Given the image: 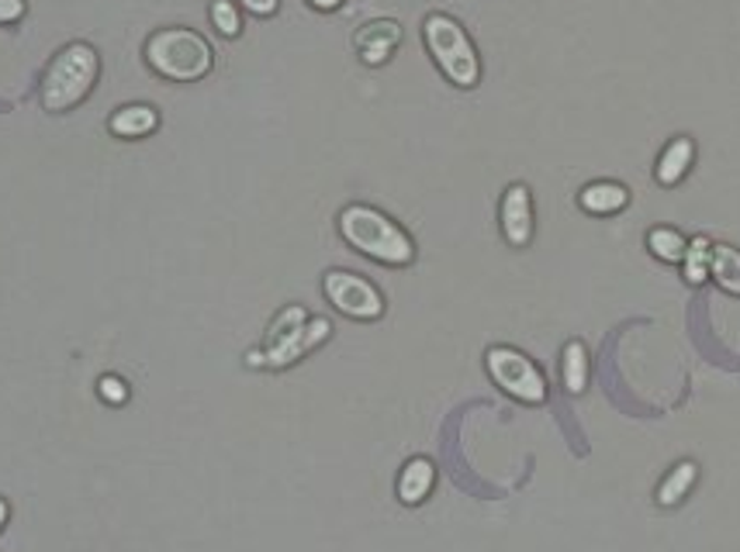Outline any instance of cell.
Returning <instances> with one entry per match:
<instances>
[{"mask_svg": "<svg viewBox=\"0 0 740 552\" xmlns=\"http://www.w3.org/2000/svg\"><path fill=\"white\" fill-rule=\"evenodd\" d=\"M340 235L357 252L370 255L384 266H408L416 260V246L408 231L395 225L384 211L370 204H349L340 211Z\"/></svg>", "mask_w": 740, "mask_h": 552, "instance_id": "cell-1", "label": "cell"}, {"mask_svg": "<svg viewBox=\"0 0 740 552\" xmlns=\"http://www.w3.org/2000/svg\"><path fill=\"white\" fill-rule=\"evenodd\" d=\"M146 59L149 66L166 76V80L177 84H194L201 76L211 73V63H215V52L205 42L198 32L190 28H163L156 32L146 42Z\"/></svg>", "mask_w": 740, "mask_h": 552, "instance_id": "cell-2", "label": "cell"}, {"mask_svg": "<svg viewBox=\"0 0 740 552\" xmlns=\"http://www.w3.org/2000/svg\"><path fill=\"white\" fill-rule=\"evenodd\" d=\"M101 59L87 42H73L52 59L42 80V108L52 114H63L76 108L97 84Z\"/></svg>", "mask_w": 740, "mask_h": 552, "instance_id": "cell-3", "label": "cell"}, {"mask_svg": "<svg viewBox=\"0 0 740 552\" xmlns=\"http://www.w3.org/2000/svg\"><path fill=\"white\" fill-rule=\"evenodd\" d=\"M422 38L425 49L436 59V66L443 70V76L454 87L471 90L481 80V59L474 42L467 38V32L460 28V22H454L451 14H430L422 22Z\"/></svg>", "mask_w": 740, "mask_h": 552, "instance_id": "cell-4", "label": "cell"}, {"mask_svg": "<svg viewBox=\"0 0 740 552\" xmlns=\"http://www.w3.org/2000/svg\"><path fill=\"white\" fill-rule=\"evenodd\" d=\"M329 335H333V325L325 318H308V311L301 304H287L267 331V352H263L267 366L274 369L291 366L319 342H325Z\"/></svg>", "mask_w": 740, "mask_h": 552, "instance_id": "cell-5", "label": "cell"}, {"mask_svg": "<svg viewBox=\"0 0 740 552\" xmlns=\"http://www.w3.org/2000/svg\"><path fill=\"white\" fill-rule=\"evenodd\" d=\"M484 366H489V377L509 393V398L522 404H543L547 401V377L536 369V363L526 356V352L513 346H492L484 352Z\"/></svg>", "mask_w": 740, "mask_h": 552, "instance_id": "cell-6", "label": "cell"}, {"mask_svg": "<svg viewBox=\"0 0 740 552\" xmlns=\"http://www.w3.org/2000/svg\"><path fill=\"white\" fill-rule=\"evenodd\" d=\"M322 290L329 304H333L340 314L346 318H357V322H378L384 314V298L381 290L367 280L360 273H349V269H329L322 276Z\"/></svg>", "mask_w": 740, "mask_h": 552, "instance_id": "cell-7", "label": "cell"}, {"mask_svg": "<svg viewBox=\"0 0 740 552\" xmlns=\"http://www.w3.org/2000/svg\"><path fill=\"white\" fill-rule=\"evenodd\" d=\"M498 218H502V235L505 242L513 249H526L533 242V197L526 184H513L509 190L502 193V208H498Z\"/></svg>", "mask_w": 740, "mask_h": 552, "instance_id": "cell-8", "label": "cell"}, {"mask_svg": "<svg viewBox=\"0 0 740 552\" xmlns=\"http://www.w3.org/2000/svg\"><path fill=\"white\" fill-rule=\"evenodd\" d=\"M398 42H402V28H398V22H392V17L367 22L354 35V46H357V52H360V59L367 66H384L387 59L395 55Z\"/></svg>", "mask_w": 740, "mask_h": 552, "instance_id": "cell-9", "label": "cell"}, {"mask_svg": "<svg viewBox=\"0 0 740 552\" xmlns=\"http://www.w3.org/2000/svg\"><path fill=\"white\" fill-rule=\"evenodd\" d=\"M692 160H695V142L689 135H678L671 138V142L665 146V152L657 155V166H654V180L661 187H675L686 180V173L692 170Z\"/></svg>", "mask_w": 740, "mask_h": 552, "instance_id": "cell-10", "label": "cell"}, {"mask_svg": "<svg viewBox=\"0 0 740 552\" xmlns=\"http://www.w3.org/2000/svg\"><path fill=\"white\" fill-rule=\"evenodd\" d=\"M436 484V466L425 460V456H416V460H408L398 473V501L408 504V507H416L422 504L425 498H430V490Z\"/></svg>", "mask_w": 740, "mask_h": 552, "instance_id": "cell-11", "label": "cell"}, {"mask_svg": "<svg viewBox=\"0 0 740 552\" xmlns=\"http://www.w3.org/2000/svg\"><path fill=\"white\" fill-rule=\"evenodd\" d=\"M578 204L585 214H599V218H606V214H619L622 208L630 204V190L622 184H613V180H599V184H589L585 190L578 193Z\"/></svg>", "mask_w": 740, "mask_h": 552, "instance_id": "cell-12", "label": "cell"}, {"mask_svg": "<svg viewBox=\"0 0 740 552\" xmlns=\"http://www.w3.org/2000/svg\"><path fill=\"white\" fill-rule=\"evenodd\" d=\"M695 480H699V466H695L692 460H681V463H675V466L668 469V477L661 480L654 501H657L661 507H678L681 501L689 498V490L695 487Z\"/></svg>", "mask_w": 740, "mask_h": 552, "instance_id": "cell-13", "label": "cell"}, {"mask_svg": "<svg viewBox=\"0 0 740 552\" xmlns=\"http://www.w3.org/2000/svg\"><path fill=\"white\" fill-rule=\"evenodd\" d=\"M560 380H564V390L568 393H585L589 387V349L581 339H571L568 346H564L560 352Z\"/></svg>", "mask_w": 740, "mask_h": 552, "instance_id": "cell-14", "label": "cell"}, {"mask_svg": "<svg viewBox=\"0 0 740 552\" xmlns=\"http://www.w3.org/2000/svg\"><path fill=\"white\" fill-rule=\"evenodd\" d=\"M710 276L724 293L740 298V249H733L727 242H716L713 260H710Z\"/></svg>", "mask_w": 740, "mask_h": 552, "instance_id": "cell-15", "label": "cell"}, {"mask_svg": "<svg viewBox=\"0 0 740 552\" xmlns=\"http://www.w3.org/2000/svg\"><path fill=\"white\" fill-rule=\"evenodd\" d=\"M156 125H160V117H156V111L146 108V104H128L111 117V131L122 135V138H143Z\"/></svg>", "mask_w": 740, "mask_h": 552, "instance_id": "cell-16", "label": "cell"}, {"mask_svg": "<svg viewBox=\"0 0 740 552\" xmlns=\"http://www.w3.org/2000/svg\"><path fill=\"white\" fill-rule=\"evenodd\" d=\"M710 260H713V242L706 239V235L689 239V249H686V255H681V273H686V280L692 287L710 280Z\"/></svg>", "mask_w": 740, "mask_h": 552, "instance_id": "cell-17", "label": "cell"}, {"mask_svg": "<svg viewBox=\"0 0 740 552\" xmlns=\"http://www.w3.org/2000/svg\"><path fill=\"white\" fill-rule=\"evenodd\" d=\"M648 249L661 263H681V255L689 249V239L675 228H651L648 231Z\"/></svg>", "mask_w": 740, "mask_h": 552, "instance_id": "cell-18", "label": "cell"}, {"mask_svg": "<svg viewBox=\"0 0 740 552\" xmlns=\"http://www.w3.org/2000/svg\"><path fill=\"white\" fill-rule=\"evenodd\" d=\"M211 22H215V28L225 38H236L243 32L239 11H236V4H232V0H215V4H211Z\"/></svg>", "mask_w": 740, "mask_h": 552, "instance_id": "cell-19", "label": "cell"}, {"mask_svg": "<svg viewBox=\"0 0 740 552\" xmlns=\"http://www.w3.org/2000/svg\"><path fill=\"white\" fill-rule=\"evenodd\" d=\"M97 390H101V398H104L108 404H125V401H128V387H125L122 377H101Z\"/></svg>", "mask_w": 740, "mask_h": 552, "instance_id": "cell-20", "label": "cell"}, {"mask_svg": "<svg viewBox=\"0 0 740 552\" xmlns=\"http://www.w3.org/2000/svg\"><path fill=\"white\" fill-rule=\"evenodd\" d=\"M25 14V0H0V25L17 22Z\"/></svg>", "mask_w": 740, "mask_h": 552, "instance_id": "cell-21", "label": "cell"}, {"mask_svg": "<svg viewBox=\"0 0 740 552\" xmlns=\"http://www.w3.org/2000/svg\"><path fill=\"white\" fill-rule=\"evenodd\" d=\"M243 8H246L249 14L267 17V14H274V11H278V0H243Z\"/></svg>", "mask_w": 740, "mask_h": 552, "instance_id": "cell-22", "label": "cell"}, {"mask_svg": "<svg viewBox=\"0 0 740 552\" xmlns=\"http://www.w3.org/2000/svg\"><path fill=\"white\" fill-rule=\"evenodd\" d=\"M308 4H311V8H319V11H336V8L343 4V0H308Z\"/></svg>", "mask_w": 740, "mask_h": 552, "instance_id": "cell-23", "label": "cell"}, {"mask_svg": "<svg viewBox=\"0 0 740 552\" xmlns=\"http://www.w3.org/2000/svg\"><path fill=\"white\" fill-rule=\"evenodd\" d=\"M246 360H249V366H263V363H267V356H263V352H249Z\"/></svg>", "mask_w": 740, "mask_h": 552, "instance_id": "cell-24", "label": "cell"}, {"mask_svg": "<svg viewBox=\"0 0 740 552\" xmlns=\"http://www.w3.org/2000/svg\"><path fill=\"white\" fill-rule=\"evenodd\" d=\"M4 522H8V501L0 498V528H4Z\"/></svg>", "mask_w": 740, "mask_h": 552, "instance_id": "cell-25", "label": "cell"}]
</instances>
